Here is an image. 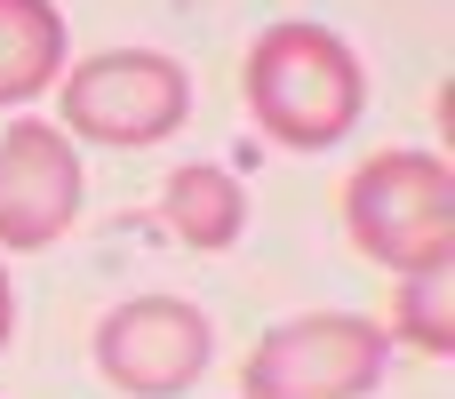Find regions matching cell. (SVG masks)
Wrapping results in <instances>:
<instances>
[{
	"label": "cell",
	"mask_w": 455,
	"mask_h": 399,
	"mask_svg": "<svg viewBox=\"0 0 455 399\" xmlns=\"http://www.w3.org/2000/svg\"><path fill=\"white\" fill-rule=\"evenodd\" d=\"M160 216H168V232H176L184 248L216 256V248H232V240L248 232V192H240L224 168H176V176L160 184Z\"/></svg>",
	"instance_id": "obj_7"
},
{
	"label": "cell",
	"mask_w": 455,
	"mask_h": 399,
	"mask_svg": "<svg viewBox=\"0 0 455 399\" xmlns=\"http://www.w3.org/2000/svg\"><path fill=\"white\" fill-rule=\"evenodd\" d=\"M344 232L368 264L384 272H424L455 264V176L440 152H376L344 184Z\"/></svg>",
	"instance_id": "obj_2"
},
{
	"label": "cell",
	"mask_w": 455,
	"mask_h": 399,
	"mask_svg": "<svg viewBox=\"0 0 455 399\" xmlns=\"http://www.w3.org/2000/svg\"><path fill=\"white\" fill-rule=\"evenodd\" d=\"M392 336H408V344L432 352V360L455 352V264L400 272V288H392Z\"/></svg>",
	"instance_id": "obj_9"
},
{
	"label": "cell",
	"mask_w": 455,
	"mask_h": 399,
	"mask_svg": "<svg viewBox=\"0 0 455 399\" xmlns=\"http://www.w3.org/2000/svg\"><path fill=\"white\" fill-rule=\"evenodd\" d=\"M216 360V328L184 296H128L96 320V376L128 399H176L192 392Z\"/></svg>",
	"instance_id": "obj_5"
},
{
	"label": "cell",
	"mask_w": 455,
	"mask_h": 399,
	"mask_svg": "<svg viewBox=\"0 0 455 399\" xmlns=\"http://www.w3.org/2000/svg\"><path fill=\"white\" fill-rule=\"evenodd\" d=\"M240 104H248V120L272 144L328 152V144H344L360 128L368 72H360V56L328 24H272L240 56Z\"/></svg>",
	"instance_id": "obj_1"
},
{
	"label": "cell",
	"mask_w": 455,
	"mask_h": 399,
	"mask_svg": "<svg viewBox=\"0 0 455 399\" xmlns=\"http://www.w3.org/2000/svg\"><path fill=\"white\" fill-rule=\"evenodd\" d=\"M16 336V288H8V264H0V344Z\"/></svg>",
	"instance_id": "obj_10"
},
{
	"label": "cell",
	"mask_w": 455,
	"mask_h": 399,
	"mask_svg": "<svg viewBox=\"0 0 455 399\" xmlns=\"http://www.w3.org/2000/svg\"><path fill=\"white\" fill-rule=\"evenodd\" d=\"M384 368L392 336L368 312H304L240 360V399H368Z\"/></svg>",
	"instance_id": "obj_4"
},
{
	"label": "cell",
	"mask_w": 455,
	"mask_h": 399,
	"mask_svg": "<svg viewBox=\"0 0 455 399\" xmlns=\"http://www.w3.org/2000/svg\"><path fill=\"white\" fill-rule=\"evenodd\" d=\"M80 216V152L48 120H16L0 136V248L40 256Z\"/></svg>",
	"instance_id": "obj_6"
},
{
	"label": "cell",
	"mask_w": 455,
	"mask_h": 399,
	"mask_svg": "<svg viewBox=\"0 0 455 399\" xmlns=\"http://www.w3.org/2000/svg\"><path fill=\"white\" fill-rule=\"evenodd\" d=\"M64 80V16L56 0H0V104H24Z\"/></svg>",
	"instance_id": "obj_8"
},
{
	"label": "cell",
	"mask_w": 455,
	"mask_h": 399,
	"mask_svg": "<svg viewBox=\"0 0 455 399\" xmlns=\"http://www.w3.org/2000/svg\"><path fill=\"white\" fill-rule=\"evenodd\" d=\"M56 112H64V136L72 144L136 152V144H168L184 128L192 80L160 48H104V56H88V64H72L56 80Z\"/></svg>",
	"instance_id": "obj_3"
}]
</instances>
